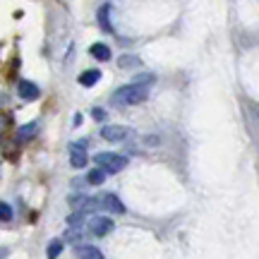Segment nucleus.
<instances>
[{"mask_svg": "<svg viewBox=\"0 0 259 259\" xmlns=\"http://www.w3.org/2000/svg\"><path fill=\"white\" fill-rule=\"evenodd\" d=\"M89 231H92L94 235L103 238V235H108V233L113 231V221L106 219V216H94L92 221H89Z\"/></svg>", "mask_w": 259, "mask_h": 259, "instance_id": "3", "label": "nucleus"}, {"mask_svg": "<svg viewBox=\"0 0 259 259\" xmlns=\"http://www.w3.org/2000/svg\"><path fill=\"white\" fill-rule=\"evenodd\" d=\"M17 94L24 99V101H34V99H38V94H41V89H38L34 82H29V79H22V82L17 84Z\"/></svg>", "mask_w": 259, "mask_h": 259, "instance_id": "6", "label": "nucleus"}, {"mask_svg": "<svg viewBox=\"0 0 259 259\" xmlns=\"http://www.w3.org/2000/svg\"><path fill=\"white\" fill-rule=\"evenodd\" d=\"M94 163L101 166L103 173H120L122 168L127 166V158L120 156V154H96Z\"/></svg>", "mask_w": 259, "mask_h": 259, "instance_id": "2", "label": "nucleus"}, {"mask_svg": "<svg viewBox=\"0 0 259 259\" xmlns=\"http://www.w3.org/2000/svg\"><path fill=\"white\" fill-rule=\"evenodd\" d=\"M149 99V84H125L120 89H115L111 96V101L115 106H137Z\"/></svg>", "mask_w": 259, "mask_h": 259, "instance_id": "1", "label": "nucleus"}, {"mask_svg": "<svg viewBox=\"0 0 259 259\" xmlns=\"http://www.w3.org/2000/svg\"><path fill=\"white\" fill-rule=\"evenodd\" d=\"M108 15H111V5H103L99 10V24H101V29L106 34H113V24H111V19H108Z\"/></svg>", "mask_w": 259, "mask_h": 259, "instance_id": "11", "label": "nucleus"}, {"mask_svg": "<svg viewBox=\"0 0 259 259\" xmlns=\"http://www.w3.org/2000/svg\"><path fill=\"white\" fill-rule=\"evenodd\" d=\"M89 53H92L96 60H101V63H106V60H111V48L106 46V44H94L92 48H89Z\"/></svg>", "mask_w": 259, "mask_h": 259, "instance_id": "9", "label": "nucleus"}, {"mask_svg": "<svg viewBox=\"0 0 259 259\" xmlns=\"http://www.w3.org/2000/svg\"><path fill=\"white\" fill-rule=\"evenodd\" d=\"M74 254H77V259H103V252L94 245H79Z\"/></svg>", "mask_w": 259, "mask_h": 259, "instance_id": "7", "label": "nucleus"}, {"mask_svg": "<svg viewBox=\"0 0 259 259\" xmlns=\"http://www.w3.org/2000/svg\"><path fill=\"white\" fill-rule=\"evenodd\" d=\"M99 79H101V70H84V72L79 74V84H82V87H94Z\"/></svg>", "mask_w": 259, "mask_h": 259, "instance_id": "10", "label": "nucleus"}, {"mask_svg": "<svg viewBox=\"0 0 259 259\" xmlns=\"http://www.w3.org/2000/svg\"><path fill=\"white\" fill-rule=\"evenodd\" d=\"M60 252H63V240H51L46 250V259H58Z\"/></svg>", "mask_w": 259, "mask_h": 259, "instance_id": "13", "label": "nucleus"}, {"mask_svg": "<svg viewBox=\"0 0 259 259\" xmlns=\"http://www.w3.org/2000/svg\"><path fill=\"white\" fill-rule=\"evenodd\" d=\"M38 132V125L36 122H29V125H22V127L17 130V139L19 142H27V139H31L34 135Z\"/></svg>", "mask_w": 259, "mask_h": 259, "instance_id": "12", "label": "nucleus"}, {"mask_svg": "<svg viewBox=\"0 0 259 259\" xmlns=\"http://www.w3.org/2000/svg\"><path fill=\"white\" fill-rule=\"evenodd\" d=\"M87 180H89V183H92V185H101L103 180H106V173H103L101 168H94L92 173H89V176H87Z\"/></svg>", "mask_w": 259, "mask_h": 259, "instance_id": "14", "label": "nucleus"}, {"mask_svg": "<svg viewBox=\"0 0 259 259\" xmlns=\"http://www.w3.org/2000/svg\"><path fill=\"white\" fill-rule=\"evenodd\" d=\"M87 161H89V156H87V151H84L82 142H79V144H70V166L72 168H84L87 166Z\"/></svg>", "mask_w": 259, "mask_h": 259, "instance_id": "4", "label": "nucleus"}, {"mask_svg": "<svg viewBox=\"0 0 259 259\" xmlns=\"http://www.w3.org/2000/svg\"><path fill=\"white\" fill-rule=\"evenodd\" d=\"M127 135H130V130L125 125H106V127H101V137L108 139V142H120Z\"/></svg>", "mask_w": 259, "mask_h": 259, "instance_id": "5", "label": "nucleus"}, {"mask_svg": "<svg viewBox=\"0 0 259 259\" xmlns=\"http://www.w3.org/2000/svg\"><path fill=\"white\" fill-rule=\"evenodd\" d=\"M8 257V250H0V259H5Z\"/></svg>", "mask_w": 259, "mask_h": 259, "instance_id": "19", "label": "nucleus"}, {"mask_svg": "<svg viewBox=\"0 0 259 259\" xmlns=\"http://www.w3.org/2000/svg\"><path fill=\"white\" fill-rule=\"evenodd\" d=\"M92 118L94 120H106V111L103 108H92Z\"/></svg>", "mask_w": 259, "mask_h": 259, "instance_id": "18", "label": "nucleus"}, {"mask_svg": "<svg viewBox=\"0 0 259 259\" xmlns=\"http://www.w3.org/2000/svg\"><path fill=\"white\" fill-rule=\"evenodd\" d=\"M142 63L137 56H122L120 58V67H137V65Z\"/></svg>", "mask_w": 259, "mask_h": 259, "instance_id": "16", "label": "nucleus"}, {"mask_svg": "<svg viewBox=\"0 0 259 259\" xmlns=\"http://www.w3.org/2000/svg\"><path fill=\"white\" fill-rule=\"evenodd\" d=\"M0 221H12V209H10V204L0 202Z\"/></svg>", "mask_w": 259, "mask_h": 259, "instance_id": "15", "label": "nucleus"}, {"mask_svg": "<svg viewBox=\"0 0 259 259\" xmlns=\"http://www.w3.org/2000/svg\"><path fill=\"white\" fill-rule=\"evenodd\" d=\"M132 82L135 84H151L154 82V74H139V77H135Z\"/></svg>", "mask_w": 259, "mask_h": 259, "instance_id": "17", "label": "nucleus"}, {"mask_svg": "<svg viewBox=\"0 0 259 259\" xmlns=\"http://www.w3.org/2000/svg\"><path fill=\"white\" fill-rule=\"evenodd\" d=\"M101 202H103V206H106L108 211H113V213H125V204H122L120 199L115 197V194H106Z\"/></svg>", "mask_w": 259, "mask_h": 259, "instance_id": "8", "label": "nucleus"}]
</instances>
